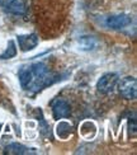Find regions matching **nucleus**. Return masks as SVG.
Returning <instances> with one entry per match:
<instances>
[{"mask_svg":"<svg viewBox=\"0 0 137 155\" xmlns=\"http://www.w3.org/2000/svg\"><path fill=\"white\" fill-rule=\"evenodd\" d=\"M119 93L126 99H136L137 97V83L133 76H126L119 81Z\"/></svg>","mask_w":137,"mask_h":155,"instance_id":"obj_3","label":"nucleus"},{"mask_svg":"<svg viewBox=\"0 0 137 155\" xmlns=\"http://www.w3.org/2000/svg\"><path fill=\"white\" fill-rule=\"evenodd\" d=\"M18 78L22 89L31 94H36L61 80V75L54 73L44 62H33L22 66L18 71Z\"/></svg>","mask_w":137,"mask_h":155,"instance_id":"obj_1","label":"nucleus"},{"mask_svg":"<svg viewBox=\"0 0 137 155\" xmlns=\"http://www.w3.org/2000/svg\"><path fill=\"white\" fill-rule=\"evenodd\" d=\"M17 56V47L13 41H9L8 43V48H6L4 52L0 55V60H8V59H11V57Z\"/></svg>","mask_w":137,"mask_h":155,"instance_id":"obj_9","label":"nucleus"},{"mask_svg":"<svg viewBox=\"0 0 137 155\" xmlns=\"http://www.w3.org/2000/svg\"><path fill=\"white\" fill-rule=\"evenodd\" d=\"M52 107V114H54L55 120H61V118H66L70 116L71 109H70V104L65 101V99H55L51 103Z\"/></svg>","mask_w":137,"mask_h":155,"instance_id":"obj_5","label":"nucleus"},{"mask_svg":"<svg viewBox=\"0 0 137 155\" xmlns=\"http://www.w3.org/2000/svg\"><path fill=\"white\" fill-rule=\"evenodd\" d=\"M32 149H28L27 146H24L22 144L13 143L5 147L4 154H10V155H25V154H33V151H31Z\"/></svg>","mask_w":137,"mask_h":155,"instance_id":"obj_8","label":"nucleus"},{"mask_svg":"<svg viewBox=\"0 0 137 155\" xmlns=\"http://www.w3.org/2000/svg\"><path fill=\"white\" fill-rule=\"evenodd\" d=\"M0 6L14 15H23L27 12L24 0H0Z\"/></svg>","mask_w":137,"mask_h":155,"instance_id":"obj_4","label":"nucleus"},{"mask_svg":"<svg viewBox=\"0 0 137 155\" xmlns=\"http://www.w3.org/2000/svg\"><path fill=\"white\" fill-rule=\"evenodd\" d=\"M2 127H3V126H2V124H0V131H2Z\"/></svg>","mask_w":137,"mask_h":155,"instance_id":"obj_11","label":"nucleus"},{"mask_svg":"<svg viewBox=\"0 0 137 155\" xmlns=\"http://www.w3.org/2000/svg\"><path fill=\"white\" fill-rule=\"evenodd\" d=\"M119 81V76L117 73H107L103 76H100V79L96 83V89L99 93L108 94L116 88V85Z\"/></svg>","mask_w":137,"mask_h":155,"instance_id":"obj_2","label":"nucleus"},{"mask_svg":"<svg viewBox=\"0 0 137 155\" xmlns=\"http://www.w3.org/2000/svg\"><path fill=\"white\" fill-rule=\"evenodd\" d=\"M131 22H132L131 17L127 14H116V15H110L106 19L107 27L112 29H122L131 24Z\"/></svg>","mask_w":137,"mask_h":155,"instance_id":"obj_7","label":"nucleus"},{"mask_svg":"<svg viewBox=\"0 0 137 155\" xmlns=\"http://www.w3.org/2000/svg\"><path fill=\"white\" fill-rule=\"evenodd\" d=\"M79 43L81 45L83 50H93L95 46H96V41L94 37H89V36H85V37H81L79 40Z\"/></svg>","mask_w":137,"mask_h":155,"instance_id":"obj_10","label":"nucleus"},{"mask_svg":"<svg viewBox=\"0 0 137 155\" xmlns=\"http://www.w3.org/2000/svg\"><path fill=\"white\" fill-rule=\"evenodd\" d=\"M17 41L19 45V48L23 52H27V51L33 50L34 47H37V45L40 43V38L36 33H31V35H21L17 37Z\"/></svg>","mask_w":137,"mask_h":155,"instance_id":"obj_6","label":"nucleus"}]
</instances>
